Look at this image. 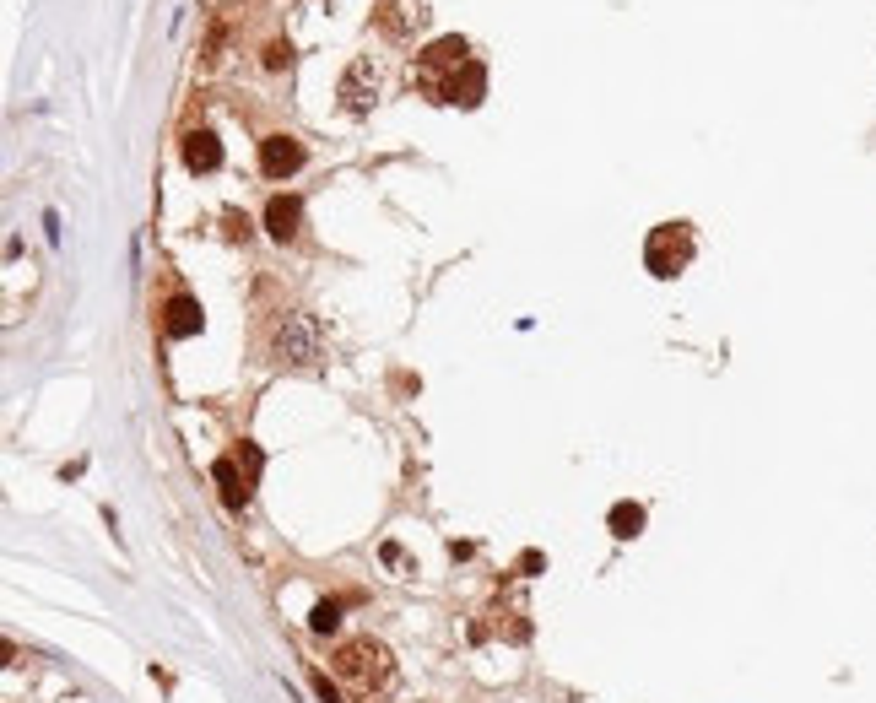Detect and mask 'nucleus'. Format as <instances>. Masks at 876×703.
<instances>
[{
  "mask_svg": "<svg viewBox=\"0 0 876 703\" xmlns=\"http://www.w3.org/2000/svg\"><path fill=\"white\" fill-rule=\"evenodd\" d=\"M336 676L352 682L357 693H374V687L390 682V649L379 639H347L336 649Z\"/></svg>",
  "mask_w": 876,
  "mask_h": 703,
  "instance_id": "f257e3e1",
  "label": "nucleus"
},
{
  "mask_svg": "<svg viewBox=\"0 0 876 703\" xmlns=\"http://www.w3.org/2000/svg\"><path fill=\"white\" fill-rule=\"evenodd\" d=\"M687 260H693V228H687V222H660V228L649 233V244H644L649 276L671 282V276L687 271Z\"/></svg>",
  "mask_w": 876,
  "mask_h": 703,
  "instance_id": "f03ea898",
  "label": "nucleus"
},
{
  "mask_svg": "<svg viewBox=\"0 0 876 703\" xmlns=\"http://www.w3.org/2000/svg\"><path fill=\"white\" fill-rule=\"evenodd\" d=\"M271 357L276 363H292V368H309L320 357V330H314L309 314H282L271 330Z\"/></svg>",
  "mask_w": 876,
  "mask_h": 703,
  "instance_id": "7ed1b4c3",
  "label": "nucleus"
},
{
  "mask_svg": "<svg viewBox=\"0 0 876 703\" xmlns=\"http://www.w3.org/2000/svg\"><path fill=\"white\" fill-rule=\"evenodd\" d=\"M374 98H379V65L363 55V60L347 65V76H341V109L368 114V109H374Z\"/></svg>",
  "mask_w": 876,
  "mask_h": 703,
  "instance_id": "20e7f679",
  "label": "nucleus"
},
{
  "mask_svg": "<svg viewBox=\"0 0 876 703\" xmlns=\"http://www.w3.org/2000/svg\"><path fill=\"white\" fill-rule=\"evenodd\" d=\"M303 168V141L298 136H265L260 141V174L265 179H292Z\"/></svg>",
  "mask_w": 876,
  "mask_h": 703,
  "instance_id": "39448f33",
  "label": "nucleus"
},
{
  "mask_svg": "<svg viewBox=\"0 0 876 703\" xmlns=\"http://www.w3.org/2000/svg\"><path fill=\"white\" fill-rule=\"evenodd\" d=\"M482 92H487V71H482L476 60H466L444 87H438V103H460V109H476V103H482Z\"/></svg>",
  "mask_w": 876,
  "mask_h": 703,
  "instance_id": "423d86ee",
  "label": "nucleus"
},
{
  "mask_svg": "<svg viewBox=\"0 0 876 703\" xmlns=\"http://www.w3.org/2000/svg\"><path fill=\"white\" fill-rule=\"evenodd\" d=\"M201 325H206V314H201V303H195L190 293H174L163 303V330L174 341H190V336H201Z\"/></svg>",
  "mask_w": 876,
  "mask_h": 703,
  "instance_id": "0eeeda50",
  "label": "nucleus"
},
{
  "mask_svg": "<svg viewBox=\"0 0 876 703\" xmlns=\"http://www.w3.org/2000/svg\"><path fill=\"white\" fill-rule=\"evenodd\" d=\"M466 60H471V44H466V38H455V33H449V38H433V44L422 49V71H417V76L428 82L433 71H460Z\"/></svg>",
  "mask_w": 876,
  "mask_h": 703,
  "instance_id": "6e6552de",
  "label": "nucleus"
},
{
  "mask_svg": "<svg viewBox=\"0 0 876 703\" xmlns=\"http://www.w3.org/2000/svg\"><path fill=\"white\" fill-rule=\"evenodd\" d=\"M303 228V201L298 195H271V206H265V233L276 238V244H287V238H298Z\"/></svg>",
  "mask_w": 876,
  "mask_h": 703,
  "instance_id": "1a4fd4ad",
  "label": "nucleus"
},
{
  "mask_svg": "<svg viewBox=\"0 0 876 703\" xmlns=\"http://www.w3.org/2000/svg\"><path fill=\"white\" fill-rule=\"evenodd\" d=\"M211 482H217V493H222V503H228L233 514L249 503V493H255V487H249V476L238 471V460H233V455H222L217 466H211Z\"/></svg>",
  "mask_w": 876,
  "mask_h": 703,
  "instance_id": "9d476101",
  "label": "nucleus"
},
{
  "mask_svg": "<svg viewBox=\"0 0 876 703\" xmlns=\"http://www.w3.org/2000/svg\"><path fill=\"white\" fill-rule=\"evenodd\" d=\"M184 168H190V174H217L222 141L211 136V130H190V136H184Z\"/></svg>",
  "mask_w": 876,
  "mask_h": 703,
  "instance_id": "9b49d317",
  "label": "nucleus"
},
{
  "mask_svg": "<svg viewBox=\"0 0 876 703\" xmlns=\"http://www.w3.org/2000/svg\"><path fill=\"white\" fill-rule=\"evenodd\" d=\"M422 17H428V11L411 6V0H384V11H379L384 33H395V38H406L411 28H422Z\"/></svg>",
  "mask_w": 876,
  "mask_h": 703,
  "instance_id": "f8f14e48",
  "label": "nucleus"
},
{
  "mask_svg": "<svg viewBox=\"0 0 876 703\" xmlns=\"http://www.w3.org/2000/svg\"><path fill=\"white\" fill-rule=\"evenodd\" d=\"M606 525H612V536H617V541H633V536L644 530V509H639V503H612Z\"/></svg>",
  "mask_w": 876,
  "mask_h": 703,
  "instance_id": "ddd939ff",
  "label": "nucleus"
},
{
  "mask_svg": "<svg viewBox=\"0 0 876 703\" xmlns=\"http://www.w3.org/2000/svg\"><path fill=\"white\" fill-rule=\"evenodd\" d=\"M233 460H238V471L249 476V487H255V482H260V471H265V455H260V444H249V439H244V444L233 449Z\"/></svg>",
  "mask_w": 876,
  "mask_h": 703,
  "instance_id": "4468645a",
  "label": "nucleus"
},
{
  "mask_svg": "<svg viewBox=\"0 0 876 703\" xmlns=\"http://www.w3.org/2000/svg\"><path fill=\"white\" fill-rule=\"evenodd\" d=\"M309 628H314V633H336V628H341V601H314Z\"/></svg>",
  "mask_w": 876,
  "mask_h": 703,
  "instance_id": "2eb2a0df",
  "label": "nucleus"
},
{
  "mask_svg": "<svg viewBox=\"0 0 876 703\" xmlns=\"http://www.w3.org/2000/svg\"><path fill=\"white\" fill-rule=\"evenodd\" d=\"M309 682H314V693H320V703H341V687H336V682H330V676H325V671H314V676H309Z\"/></svg>",
  "mask_w": 876,
  "mask_h": 703,
  "instance_id": "dca6fc26",
  "label": "nucleus"
},
{
  "mask_svg": "<svg viewBox=\"0 0 876 703\" xmlns=\"http://www.w3.org/2000/svg\"><path fill=\"white\" fill-rule=\"evenodd\" d=\"M287 60H292V55H287V44H271V49H265V65H271V71H282Z\"/></svg>",
  "mask_w": 876,
  "mask_h": 703,
  "instance_id": "f3484780",
  "label": "nucleus"
},
{
  "mask_svg": "<svg viewBox=\"0 0 876 703\" xmlns=\"http://www.w3.org/2000/svg\"><path fill=\"white\" fill-rule=\"evenodd\" d=\"M541 563H547L541 552H520V574H525V579H530V574H541Z\"/></svg>",
  "mask_w": 876,
  "mask_h": 703,
  "instance_id": "a211bd4d",
  "label": "nucleus"
},
{
  "mask_svg": "<svg viewBox=\"0 0 876 703\" xmlns=\"http://www.w3.org/2000/svg\"><path fill=\"white\" fill-rule=\"evenodd\" d=\"M384 563H390V568H406V552H401V547H395V541H390V547H384Z\"/></svg>",
  "mask_w": 876,
  "mask_h": 703,
  "instance_id": "6ab92c4d",
  "label": "nucleus"
}]
</instances>
